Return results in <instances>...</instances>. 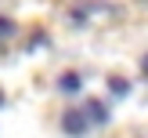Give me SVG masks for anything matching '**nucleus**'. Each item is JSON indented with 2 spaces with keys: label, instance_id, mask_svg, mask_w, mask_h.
<instances>
[{
  "label": "nucleus",
  "instance_id": "1",
  "mask_svg": "<svg viewBox=\"0 0 148 138\" xmlns=\"http://www.w3.org/2000/svg\"><path fill=\"white\" fill-rule=\"evenodd\" d=\"M62 127H65V135H87V127H90V123H87V113L83 109H65L62 113Z\"/></svg>",
  "mask_w": 148,
  "mask_h": 138
},
{
  "label": "nucleus",
  "instance_id": "2",
  "mask_svg": "<svg viewBox=\"0 0 148 138\" xmlns=\"http://www.w3.org/2000/svg\"><path fill=\"white\" fill-rule=\"evenodd\" d=\"M87 116H90V120H98V123H101V120H108V109L101 105L98 98H90V102H87Z\"/></svg>",
  "mask_w": 148,
  "mask_h": 138
},
{
  "label": "nucleus",
  "instance_id": "3",
  "mask_svg": "<svg viewBox=\"0 0 148 138\" xmlns=\"http://www.w3.org/2000/svg\"><path fill=\"white\" fill-rule=\"evenodd\" d=\"M58 87H62V91H79V87H83V80H79L76 73H65V76L58 80Z\"/></svg>",
  "mask_w": 148,
  "mask_h": 138
},
{
  "label": "nucleus",
  "instance_id": "4",
  "mask_svg": "<svg viewBox=\"0 0 148 138\" xmlns=\"http://www.w3.org/2000/svg\"><path fill=\"white\" fill-rule=\"evenodd\" d=\"M14 33V22L11 18H0V36H11Z\"/></svg>",
  "mask_w": 148,
  "mask_h": 138
},
{
  "label": "nucleus",
  "instance_id": "5",
  "mask_svg": "<svg viewBox=\"0 0 148 138\" xmlns=\"http://www.w3.org/2000/svg\"><path fill=\"white\" fill-rule=\"evenodd\" d=\"M127 87H130V84H127V80H119V76H116V80H112V91H116V94H127Z\"/></svg>",
  "mask_w": 148,
  "mask_h": 138
},
{
  "label": "nucleus",
  "instance_id": "6",
  "mask_svg": "<svg viewBox=\"0 0 148 138\" xmlns=\"http://www.w3.org/2000/svg\"><path fill=\"white\" fill-rule=\"evenodd\" d=\"M141 73H145V76H148V55L141 58Z\"/></svg>",
  "mask_w": 148,
  "mask_h": 138
},
{
  "label": "nucleus",
  "instance_id": "7",
  "mask_svg": "<svg viewBox=\"0 0 148 138\" xmlns=\"http://www.w3.org/2000/svg\"><path fill=\"white\" fill-rule=\"evenodd\" d=\"M0 105H4V91H0Z\"/></svg>",
  "mask_w": 148,
  "mask_h": 138
}]
</instances>
